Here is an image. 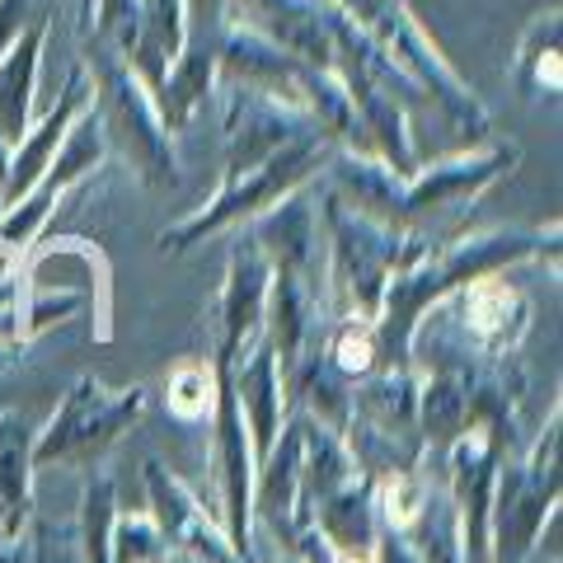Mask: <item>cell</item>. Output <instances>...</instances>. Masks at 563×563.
<instances>
[{
    "instance_id": "obj_31",
    "label": "cell",
    "mask_w": 563,
    "mask_h": 563,
    "mask_svg": "<svg viewBox=\"0 0 563 563\" xmlns=\"http://www.w3.org/2000/svg\"><path fill=\"white\" fill-rule=\"evenodd\" d=\"M324 357L343 380H366L380 372V333L376 320H329L324 329Z\"/></svg>"
},
{
    "instance_id": "obj_5",
    "label": "cell",
    "mask_w": 563,
    "mask_h": 563,
    "mask_svg": "<svg viewBox=\"0 0 563 563\" xmlns=\"http://www.w3.org/2000/svg\"><path fill=\"white\" fill-rule=\"evenodd\" d=\"M339 151L324 132H310L301 141H291V146H282L277 155H268L263 165L244 169V174H231V179H221L217 198L202 202L198 211H188L184 221H174L161 231V250L165 254H184L192 244H207L225 231H235V225H250L258 211L277 207L287 192L314 184V174H324L329 155Z\"/></svg>"
},
{
    "instance_id": "obj_6",
    "label": "cell",
    "mask_w": 563,
    "mask_h": 563,
    "mask_svg": "<svg viewBox=\"0 0 563 563\" xmlns=\"http://www.w3.org/2000/svg\"><path fill=\"white\" fill-rule=\"evenodd\" d=\"M559 422L563 409L554 404L544 432L517 455H503L498 479H493L488 507V544L493 563H531L540 554L544 526H554L559 512Z\"/></svg>"
},
{
    "instance_id": "obj_10",
    "label": "cell",
    "mask_w": 563,
    "mask_h": 563,
    "mask_svg": "<svg viewBox=\"0 0 563 563\" xmlns=\"http://www.w3.org/2000/svg\"><path fill=\"white\" fill-rule=\"evenodd\" d=\"M221 132H225V179L263 165L282 146L301 141L314 128V118L301 103H282L273 95L240 90V85H221Z\"/></svg>"
},
{
    "instance_id": "obj_25",
    "label": "cell",
    "mask_w": 563,
    "mask_h": 563,
    "mask_svg": "<svg viewBox=\"0 0 563 563\" xmlns=\"http://www.w3.org/2000/svg\"><path fill=\"white\" fill-rule=\"evenodd\" d=\"M296 422H301V493H296V503H301V531H306L314 507L357 479V465H352L343 432H333L306 413H296Z\"/></svg>"
},
{
    "instance_id": "obj_23",
    "label": "cell",
    "mask_w": 563,
    "mask_h": 563,
    "mask_svg": "<svg viewBox=\"0 0 563 563\" xmlns=\"http://www.w3.org/2000/svg\"><path fill=\"white\" fill-rule=\"evenodd\" d=\"M52 33V14H38L14 47L0 57V146H14L29 132V113H33V90H38V66H43V47Z\"/></svg>"
},
{
    "instance_id": "obj_37",
    "label": "cell",
    "mask_w": 563,
    "mask_h": 563,
    "mask_svg": "<svg viewBox=\"0 0 563 563\" xmlns=\"http://www.w3.org/2000/svg\"><path fill=\"white\" fill-rule=\"evenodd\" d=\"M372 563H422V559L413 554V544L404 540V536H395V531H380L376 550H372Z\"/></svg>"
},
{
    "instance_id": "obj_14",
    "label": "cell",
    "mask_w": 563,
    "mask_h": 563,
    "mask_svg": "<svg viewBox=\"0 0 563 563\" xmlns=\"http://www.w3.org/2000/svg\"><path fill=\"white\" fill-rule=\"evenodd\" d=\"M306 70L310 66L287 57V52H282L273 38H263L258 29L240 24V20H221V38H217V80L221 85H240V90L273 95L282 103H301Z\"/></svg>"
},
{
    "instance_id": "obj_9",
    "label": "cell",
    "mask_w": 563,
    "mask_h": 563,
    "mask_svg": "<svg viewBox=\"0 0 563 563\" xmlns=\"http://www.w3.org/2000/svg\"><path fill=\"white\" fill-rule=\"evenodd\" d=\"M103 161H109V136H103L95 109H85V113L76 118V128L66 132L57 161L43 169V179L33 184L14 207L0 211V250L24 263V254L33 250V240L43 235L52 207H57L76 184L90 179V174H95Z\"/></svg>"
},
{
    "instance_id": "obj_11",
    "label": "cell",
    "mask_w": 563,
    "mask_h": 563,
    "mask_svg": "<svg viewBox=\"0 0 563 563\" xmlns=\"http://www.w3.org/2000/svg\"><path fill=\"white\" fill-rule=\"evenodd\" d=\"M437 310L461 333V343L484 352V357H517L526 329H531V296L517 282H507L503 273L465 282L461 291L437 301Z\"/></svg>"
},
{
    "instance_id": "obj_12",
    "label": "cell",
    "mask_w": 563,
    "mask_h": 563,
    "mask_svg": "<svg viewBox=\"0 0 563 563\" xmlns=\"http://www.w3.org/2000/svg\"><path fill=\"white\" fill-rule=\"evenodd\" d=\"M141 479H146L151 521L161 526V536L174 544V554H184L192 563H244L235 554L231 536H225L221 517L211 512V507H202V498L179 479V474L165 470L161 461H146Z\"/></svg>"
},
{
    "instance_id": "obj_2",
    "label": "cell",
    "mask_w": 563,
    "mask_h": 563,
    "mask_svg": "<svg viewBox=\"0 0 563 563\" xmlns=\"http://www.w3.org/2000/svg\"><path fill=\"white\" fill-rule=\"evenodd\" d=\"M80 66L90 76V109L99 118L109 151H118L132 165V174L151 188L179 184V155H174V136L165 132L161 113H155L151 90L141 85L132 62L113 52L90 29H80Z\"/></svg>"
},
{
    "instance_id": "obj_13",
    "label": "cell",
    "mask_w": 563,
    "mask_h": 563,
    "mask_svg": "<svg viewBox=\"0 0 563 563\" xmlns=\"http://www.w3.org/2000/svg\"><path fill=\"white\" fill-rule=\"evenodd\" d=\"M268 282H273V263L240 235L231 244V258H225V282L217 296V352H211L217 362H240L258 343Z\"/></svg>"
},
{
    "instance_id": "obj_29",
    "label": "cell",
    "mask_w": 563,
    "mask_h": 563,
    "mask_svg": "<svg viewBox=\"0 0 563 563\" xmlns=\"http://www.w3.org/2000/svg\"><path fill=\"white\" fill-rule=\"evenodd\" d=\"M113 521H118V484L109 470H90V479L80 488V559L85 563H113Z\"/></svg>"
},
{
    "instance_id": "obj_40",
    "label": "cell",
    "mask_w": 563,
    "mask_h": 563,
    "mask_svg": "<svg viewBox=\"0 0 563 563\" xmlns=\"http://www.w3.org/2000/svg\"><path fill=\"white\" fill-rule=\"evenodd\" d=\"M277 563H301V559H296V554H282V559H277Z\"/></svg>"
},
{
    "instance_id": "obj_35",
    "label": "cell",
    "mask_w": 563,
    "mask_h": 563,
    "mask_svg": "<svg viewBox=\"0 0 563 563\" xmlns=\"http://www.w3.org/2000/svg\"><path fill=\"white\" fill-rule=\"evenodd\" d=\"M80 29H90L95 38H103L113 52L132 57L136 43L146 38V10H141V0H95L90 20Z\"/></svg>"
},
{
    "instance_id": "obj_4",
    "label": "cell",
    "mask_w": 563,
    "mask_h": 563,
    "mask_svg": "<svg viewBox=\"0 0 563 563\" xmlns=\"http://www.w3.org/2000/svg\"><path fill=\"white\" fill-rule=\"evenodd\" d=\"M320 202V244H324V310L329 320H376L390 273H399L409 231H390L362 211H352L329 188H314Z\"/></svg>"
},
{
    "instance_id": "obj_21",
    "label": "cell",
    "mask_w": 563,
    "mask_h": 563,
    "mask_svg": "<svg viewBox=\"0 0 563 563\" xmlns=\"http://www.w3.org/2000/svg\"><path fill=\"white\" fill-rule=\"evenodd\" d=\"M306 531H314L324 559H333V563H372V550L380 540V521H376V507H372V484H366L362 474L352 484H343L333 498H324L310 512Z\"/></svg>"
},
{
    "instance_id": "obj_16",
    "label": "cell",
    "mask_w": 563,
    "mask_h": 563,
    "mask_svg": "<svg viewBox=\"0 0 563 563\" xmlns=\"http://www.w3.org/2000/svg\"><path fill=\"white\" fill-rule=\"evenodd\" d=\"M329 310H324V282L273 268L268 306H263V339L277 352V372H291L306 352L324 347Z\"/></svg>"
},
{
    "instance_id": "obj_15",
    "label": "cell",
    "mask_w": 563,
    "mask_h": 563,
    "mask_svg": "<svg viewBox=\"0 0 563 563\" xmlns=\"http://www.w3.org/2000/svg\"><path fill=\"white\" fill-rule=\"evenodd\" d=\"M221 20L258 29L310 70H333L329 0H221Z\"/></svg>"
},
{
    "instance_id": "obj_3",
    "label": "cell",
    "mask_w": 563,
    "mask_h": 563,
    "mask_svg": "<svg viewBox=\"0 0 563 563\" xmlns=\"http://www.w3.org/2000/svg\"><path fill=\"white\" fill-rule=\"evenodd\" d=\"M329 5L343 10L347 20L413 80L422 103L442 113L455 132L470 136V146L493 141V118L479 103V95L455 76V66L442 57V47L432 43V33L418 24V14L404 5V0H329Z\"/></svg>"
},
{
    "instance_id": "obj_24",
    "label": "cell",
    "mask_w": 563,
    "mask_h": 563,
    "mask_svg": "<svg viewBox=\"0 0 563 563\" xmlns=\"http://www.w3.org/2000/svg\"><path fill=\"white\" fill-rule=\"evenodd\" d=\"M33 422L0 409V540H20L33 517Z\"/></svg>"
},
{
    "instance_id": "obj_8",
    "label": "cell",
    "mask_w": 563,
    "mask_h": 563,
    "mask_svg": "<svg viewBox=\"0 0 563 563\" xmlns=\"http://www.w3.org/2000/svg\"><path fill=\"white\" fill-rule=\"evenodd\" d=\"M521 161L517 141H484V146H470L461 155H446L437 165H418L409 179H399L390 211H385V225L390 231H418V235H437V225L461 217L470 202H479L484 192L507 179Z\"/></svg>"
},
{
    "instance_id": "obj_7",
    "label": "cell",
    "mask_w": 563,
    "mask_h": 563,
    "mask_svg": "<svg viewBox=\"0 0 563 563\" xmlns=\"http://www.w3.org/2000/svg\"><path fill=\"white\" fill-rule=\"evenodd\" d=\"M146 404H151L146 385L109 390V385L95 380V376L70 380L57 413H52L47 428L33 437V470H80V474L99 470L103 455L141 422Z\"/></svg>"
},
{
    "instance_id": "obj_30",
    "label": "cell",
    "mask_w": 563,
    "mask_h": 563,
    "mask_svg": "<svg viewBox=\"0 0 563 563\" xmlns=\"http://www.w3.org/2000/svg\"><path fill=\"white\" fill-rule=\"evenodd\" d=\"M413 544V554L422 563H465L461 554V521H455V507L446 498L442 484L428 488V503H422L418 521L409 526V536H404Z\"/></svg>"
},
{
    "instance_id": "obj_17",
    "label": "cell",
    "mask_w": 563,
    "mask_h": 563,
    "mask_svg": "<svg viewBox=\"0 0 563 563\" xmlns=\"http://www.w3.org/2000/svg\"><path fill=\"white\" fill-rule=\"evenodd\" d=\"M296 493H301V422H296V413H287L273 451L254 470V526H263L277 540L282 554H291L296 540H301Z\"/></svg>"
},
{
    "instance_id": "obj_39",
    "label": "cell",
    "mask_w": 563,
    "mask_h": 563,
    "mask_svg": "<svg viewBox=\"0 0 563 563\" xmlns=\"http://www.w3.org/2000/svg\"><path fill=\"white\" fill-rule=\"evenodd\" d=\"M5 174H10V146H0V188H5Z\"/></svg>"
},
{
    "instance_id": "obj_27",
    "label": "cell",
    "mask_w": 563,
    "mask_h": 563,
    "mask_svg": "<svg viewBox=\"0 0 563 563\" xmlns=\"http://www.w3.org/2000/svg\"><path fill=\"white\" fill-rule=\"evenodd\" d=\"M470 428V399L461 376L451 372H418V437H422V465L451 451V442Z\"/></svg>"
},
{
    "instance_id": "obj_19",
    "label": "cell",
    "mask_w": 563,
    "mask_h": 563,
    "mask_svg": "<svg viewBox=\"0 0 563 563\" xmlns=\"http://www.w3.org/2000/svg\"><path fill=\"white\" fill-rule=\"evenodd\" d=\"M85 109H90V76H85V66H76V70H70V80L62 85L57 103H52V109L43 113V122H38V128H29L24 141L14 146V155H10V174H5V188H0V211L14 207L33 184L43 179V169L57 161V151H62L66 132L76 128V118H80Z\"/></svg>"
},
{
    "instance_id": "obj_18",
    "label": "cell",
    "mask_w": 563,
    "mask_h": 563,
    "mask_svg": "<svg viewBox=\"0 0 563 563\" xmlns=\"http://www.w3.org/2000/svg\"><path fill=\"white\" fill-rule=\"evenodd\" d=\"M244 240L273 263V268L301 273V277H320V202H314V184L287 192L277 207L258 211L250 221Z\"/></svg>"
},
{
    "instance_id": "obj_33",
    "label": "cell",
    "mask_w": 563,
    "mask_h": 563,
    "mask_svg": "<svg viewBox=\"0 0 563 563\" xmlns=\"http://www.w3.org/2000/svg\"><path fill=\"white\" fill-rule=\"evenodd\" d=\"M428 488H432V474L422 470H390L372 479V507H376L380 531L409 536V526L418 521L422 503H428Z\"/></svg>"
},
{
    "instance_id": "obj_32",
    "label": "cell",
    "mask_w": 563,
    "mask_h": 563,
    "mask_svg": "<svg viewBox=\"0 0 563 563\" xmlns=\"http://www.w3.org/2000/svg\"><path fill=\"white\" fill-rule=\"evenodd\" d=\"M165 409L179 422H207L217 409V362L211 357H184L165 376Z\"/></svg>"
},
{
    "instance_id": "obj_1",
    "label": "cell",
    "mask_w": 563,
    "mask_h": 563,
    "mask_svg": "<svg viewBox=\"0 0 563 563\" xmlns=\"http://www.w3.org/2000/svg\"><path fill=\"white\" fill-rule=\"evenodd\" d=\"M559 258V225H498V231L479 235H442L422 258H413L409 268L390 273L380 296L376 333H380V372H399L409 366V343L418 320L437 301H446L451 291H461L465 282L507 273L526 258Z\"/></svg>"
},
{
    "instance_id": "obj_26",
    "label": "cell",
    "mask_w": 563,
    "mask_h": 563,
    "mask_svg": "<svg viewBox=\"0 0 563 563\" xmlns=\"http://www.w3.org/2000/svg\"><path fill=\"white\" fill-rule=\"evenodd\" d=\"M282 399H287V413H306L333 432H343L352 418V380L333 372L324 347L306 352L291 372H282Z\"/></svg>"
},
{
    "instance_id": "obj_34",
    "label": "cell",
    "mask_w": 563,
    "mask_h": 563,
    "mask_svg": "<svg viewBox=\"0 0 563 563\" xmlns=\"http://www.w3.org/2000/svg\"><path fill=\"white\" fill-rule=\"evenodd\" d=\"M113 563H179L174 544L161 536L151 512H118L113 521Z\"/></svg>"
},
{
    "instance_id": "obj_20",
    "label": "cell",
    "mask_w": 563,
    "mask_h": 563,
    "mask_svg": "<svg viewBox=\"0 0 563 563\" xmlns=\"http://www.w3.org/2000/svg\"><path fill=\"white\" fill-rule=\"evenodd\" d=\"M231 390L244 413V428H250V446H254V465L273 451L282 422H287V399H282V372H277V352L268 347V339L258 333V343L244 352L231 366Z\"/></svg>"
},
{
    "instance_id": "obj_28",
    "label": "cell",
    "mask_w": 563,
    "mask_h": 563,
    "mask_svg": "<svg viewBox=\"0 0 563 563\" xmlns=\"http://www.w3.org/2000/svg\"><path fill=\"white\" fill-rule=\"evenodd\" d=\"M512 80L526 99H554L563 90V57H559V10H544L526 24L517 57H512Z\"/></svg>"
},
{
    "instance_id": "obj_36",
    "label": "cell",
    "mask_w": 563,
    "mask_h": 563,
    "mask_svg": "<svg viewBox=\"0 0 563 563\" xmlns=\"http://www.w3.org/2000/svg\"><path fill=\"white\" fill-rule=\"evenodd\" d=\"M24 536H29V563H85L76 521H57V517L33 512Z\"/></svg>"
},
{
    "instance_id": "obj_38",
    "label": "cell",
    "mask_w": 563,
    "mask_h": 563,
    "mask_svg": "<svg viewBox=\"0 0 563 563\" xmlns=\"http://www.w3.org/2000/svg\"><path fill=\"white\" fill-rule=\"evenodd\" d=\"M0 563H29V536L0 540Z\"/></svg>"
},
{
    "instance_id": "obj_22",
    "label": "cell",
    "mask_w": 563,
    "mask_h": 563,
    "mask_svg": "<svg viewBox=\"0 0 563 563\" xmlns=\"http://www.w3.org/2000/svg\"><path fill=\"white\" fill-rule=\"evenodd\" d=\"M352 418L380 432L385 442L413 451L422 461V437H418V372L399 366V372H376L352 385Z\"/></svg>"
}]
</instances>
